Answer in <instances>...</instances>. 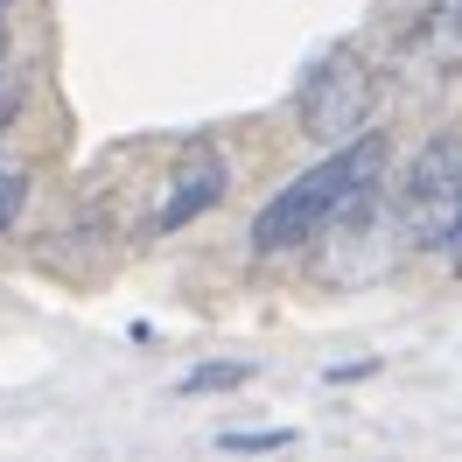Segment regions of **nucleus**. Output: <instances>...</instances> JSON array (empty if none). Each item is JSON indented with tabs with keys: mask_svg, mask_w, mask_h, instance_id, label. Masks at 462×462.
Masks as SVG:
<instances>
[{
	"mask_svg": "<svg viewBox=\"0 0 462 462\" xmlns=\"http://www.w3.org/2000/svg\"><path fill=\"white\" fill-rule=\"evenodd\" d=\"M378 175H385V141H378V134L337 141L309 175L281 182V197L260 203V217H253V253H260V260H281V253L316 245L322 231L344 225L365 197H378Z\"/></svg>",
	"mask_w": 462,
	"mask_h": 462,
	"instance_id": "nucleus-1",
	"label": "nucleus"
},
{
	"mask_svg": "<svg viewBox=\"0 0 462 462\" xmlns=\"http://www.w3.org/2000/svg\"><path fill=\"white\" fill-rule=\"evenodd\" d=\"M406 245L420 253H448V238L462 225V134H434L413 147V162L400 175V197H393Z\"/></svg>",
	"mask_w": 462,
	"mask_h": 462,
	"instance_id": "nucleus-2",
	"label": "nucleus"
},
{
	"mask_svg": "<svg viewBox=\"0 0 462 462\" xmlns=\"http://www.w3.org/2000/svg\"><path fill=\"white\" fill-rule=\"evenodd\" d=\"M372 98H378V78H372V63H365V50H357V42H337V50L301 78L294 113H301V126H309L316 141L337 147L372 119Z\"/></svg>",
	"mask_w": 462,
	"mask_h": 462,
	"instance_id": "nucleus-3",
	"label": "nucleus"
},
{
	"mask_svg": "<svg viewBox=\"0 0 462 462\" xmlns=\"http://www.w3.org/2000/svg\"><path fill=\"white\" fill-rule=\"evenodd\" d=\"M462 78V0H434L393 42V85L406 91H434Z\"/></svg>",
	"mask_w": 462,
	"mask_h": 462,
	"instance_id": "nucleus-4",
	"label": "nucleus"
},
{
	"mask_svg": "<svg viewBox=\"0 0 462 462\" xmlns=\"http://www.w3.org/2000/svg\"><path fill=\"white\" fill-rule=\"evenodd\" d=\"M225 182H231L225 154H197V162H189V169L169 182V197H162V210H154V231H182V225H197L203 210L225 197Z\"/></svg>",
	"mask_w": 462,
	"mask_h": 462,
	"instance_id": "nucleus-5",
	"label": "nucleus"
},
{
	"mask_svg": "<svg viewBox=\"0 0 462 462\" xmlns=\"http://www.w3.org/2000/svg\"><path fill=\"white\" fill-rule=\"evenodd\" d=\"M217 441H225L231 456H273V448H288L294 434H288V428H260V434H245V428H238V434H217Z\"/></svg>",
	"mask_w": 462,
	"mask_h": 462,
	"instance_id": "nucleus-6",
	"label": "nucleus"
},
{
	"mask_svg": "<svg viewBox=\"0 0 462 462\" xmlns=\"http://www.w3.org/2000/svg\"><path fill=\"white\" fill-rule=\"evenodd\" d=\"M22 203H29V175H22V169H0V231L22 217Z\"/></svg>",
	"mask_w": 462,
	"mask_h": 462,
	"instance_id": "nucleus-7",
	"label": "nucleus"
},
{
	"mask_svg": "<svg viewBox=\"0 0 462 462\" xmlns=\"http://www.w3.org/2000/svg\"><path fill=\"white\" fill-rule=\"evenodd\" d=\"M189 393H217V385H245V365H197V372L182 378Z\"/></svg>",
	"mask_w": 462,
	"mask_h": 462,
	"instance_id": "nucleus-8",
	"label": "nucleus"
},
{
	"mask_svg": "<svg viewBox=\"0 0 462 462\" xmlns=\"http://www.w3.org/2000/svg\"><path fill=\"white\" fill-rule=\"evenodd\" d=\"M448 253H456V260H462V225H456V238H448Z\"/></svg>",
	"mask_w": 462,
	"mask_h": 462,
	"instance_id": "nucleus-9",
	"label": "nucleus"
},
{
	"mask_svg": "<svg viewBox=\"0 0 462 462\" xmlns=\"http://www.w3.org/2000/svg\"><path fill=\"white\" fill-rule=\"evenodd\" d=\"M0 63H7V29H0Z\"/></svg>",
	"mask_w": 462,
	"mask_h": 462,
	"instance_id": "nucleus-10",
	"label": "nucleus"
},
{
	"mask_svg": "<svg viewBox=\"0 0 462 462\" xmlns=\"http://www.w3.org/2000/svg\"><path fill=\"white\" fill-rule=\"evenodd\" d=\"M0 7H7V0H0Z\"/></svg>",
	"mask_w": 462,
	"mask_h": 462,
	"instance_id": "nucleus-11",
	"label": "nucleus"
}]
</instances>
